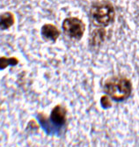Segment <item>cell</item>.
Masks as SVG:
<instances>
[{"instance_id": "cell-2", "label": "cell", "mask_w": 139, "mask_h": 147, "mask_svg": "<svg viewBox=\"0 0 139 147\" xmlns=\"http://www.w3.org/2000/svg\"><path fill=\"white\" fill-rule=\"evenodd\" d=\"M92 17L97 26H107L115 17V10L110 3L95 4L92 7Z\"/></svg>"}, {"instance_id": "cell-3", "label": "cell", "mask_w": 139, "mask_h": 147, "mask_svg": "<svg viewBox=\"0 0 139 147\" xmlns=\"http://www.w3.org/2000/svg\"><path fill=\"white\" fill-rule=\"evenodd\" d=\"M63 29L69 37L78 40L84 34L86 26L84 22L78 18H67L63 22Z\"/></svg>"}, {"instance_id": "cell-5", "label": "cell", "mask_w": 139, "mask_h": 147, "mask_svg": "<svg viewBox=\"0 0 139 147\" xmlns=\"http://www.w3.org/2000/svg\"><path fill=\"white\" fill-rule=\"evenodd\" d=\"M41 36L43 39L47 40V41H52L55 42L57 40V38L60 35V32L58 28L55 25L52 24H45L43 26L40 30Z\"/></svg>"}, {"instance_id": "cell-4", "label": "cell", "mask_w": 139, "mask_h": 147, "mask_svg": "<svg viewBox=\"0 0 139 147\" xmlns=\"http://www.w3.org/2000/svg\"><path fill=\"white\" fill-rule=\"evenodd\" d=\"M50 120L55 125L61 126L64 124L66 121V109L62 105H57L51 111Z\"/></svg>"}, {"instance_id": "cell-6", "label": "cell", "mask_w": 139, "mask_h": 147, "mask_svg": "<svg viewBox=\"0 0 139 147\" xmlns=\"http://www.w3.org/2000/svg\"><path fill=\"white\" fill-rule=\"evenodd\" d=\"M14 22H15L14 15L11 12L6 11L2 13V14H0V29L5 30L10 28L14 24Z\"/></svg>"}, {"instance_id": "cell-1", "label": "cell", "mask_w": 139, "mask_h": 147, "mask_svg": "<svg viewBox=\"0 0 139 147\" xmlns=\"http://www.w3.org/2000/svg\"><path fill=\"white\" fill-rule=\"evenodd\" d=\"M104 90L115 100H123L130 95L131 83L126 78H112L105 83Z\"/></svg>"}, {"instance_id": "cell-8", "label": "cell", "mask_w": 139, "mask_h": 147, "mask_svg": "<svg viewBox=\"0 0 139 147\" xmlns=\"http://www.w3.org/2000/svg\"><path fill=\"white\" fill-rule=\"evenodd\" d=\"M101 105L104 107V108H106V109L111 106L110 100H109V99H108L107 96H103V97L101 98Z\"/></svg>"}, {"instance_id": "cell-7", "label": "cell", "mask_w": 139, "mask_h": 147, "mask_svg": "<svg viewBox=\"0 0 139 147\" xmlns=\"http://www.w3.org/2000/svg\"><path fill=\"white\" fill-rule=\"evenodd\" d=\"M19 60L16 57H0V70H4L5 69L7 66L9 65H16L18 64Z\"/></svg>"}]
</instances>
